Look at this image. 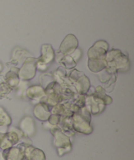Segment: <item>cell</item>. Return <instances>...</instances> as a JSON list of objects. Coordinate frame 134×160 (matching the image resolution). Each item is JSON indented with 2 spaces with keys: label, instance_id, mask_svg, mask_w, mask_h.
Listing matches in <instances>:
<instances>
[{
  "label": "cell",
  "instance_id": "6da1fadb",
  "mask_svg": "<svg viewBox=\"0 0 134 160\" xmlns=\"http://www.w3.org/2000/svg\"><path fill=\"white\" fill-rule=\"evenodd\" d=\"M107 68L111 70H118L126 72L129 69V58L125 56L120 50H112L106 55Z\"/></svg>",
  "mask_w": 134,
  "mask_h": 160
},
{
  "label": "cell",
  "instance_id": "7a4b0ae2",
  "mask_svg": "<svg viewBox=\"0 0 134 160\" xmlns=\"http://www.w3.org/2000/svg\"><path fill=\"white\" fill-rule=\"evenodd\" d=\"M51 133L55 136V145L58 148L60 155H62L64 150L65 152H68L71 149L70 140L66 135L62 133L59 128L55 127L54 130H51Z\"/></svg>",
  "mask_w": 134,
  "mask_h": 160
},
{
  "label": "cell",
  "instance_id": "3957f363",
  "mask_svg": "<svg viewBox=\"0 0 134 160\" xmlns=\"http://www.w3.org/2000/svg\"><path fill=\"white\" fill-rule=\"evenodd\" d=\"M36 61L35 58H28L19 70L18 76L22 80H30L35 76L36 71Z\"/></svg>",
  "mask_w": 134,
  "mask_h": 160
},
{
  "label": "cell",
  "instance_id": "277c9868",
  "mask_svg": "<svg viewBox=\"0 0 134 160\" xmlns=\"http://www.w3.org/2000/svg\"><path fill=\"white\" fill-rule=\"evenodd\" d=\"M108 44L106 41H98L88 50L89 60H105Z\"/></svg>",
  "mask_w": 134,
  "mask_h": 160
},
{
  "label": "cell",
  "instance_id": "5b68a950",
  "mask_svg": "<svg viewBox=\"0 0 134 160\" xmlns=\"http://www.w3.org/2000/svg\"><path fill=\"white\" fill-rule=\"evenodd\" d=\"M55 58V53L51 45H44L42 47V55L36 61V67L40 70H45L47 64H51Z\"/></svg>",
  "mask_w": 134,
  "mask_h": 160
},
{
  "label": "cell",
  "instance_id": "8992f818",
  "mask_svg": "<svg viewBox=\"0 0 134 160\" xmlns=\"http://www.w3.org/2000/svg\"><path fill=\"white\" fill-rule=\"evenodd\" d=\"M73 128L80 133L89 134L92 132V128L89 125L90 120L84 118L81 114H75L73 118Z\"/></svg>",
  "mask_w": 134,
  "mask_h": 160
},
{
  "label": "cell",
  "instance_id": "52a82bcc",
  "mask_svg": "<svg viewBox=\"0 0 134 160\" xmlns=\"http://www.w3.org/2000/svg\"><path fill=\"white\" fill-rule=\"evenodd\" d=\"M78 46V39L73 35H68L60 46V51L62 54L70 55L74 51Z\"/></svg>",
  "mask_w": 134,
  "mask_h": 160
},
{
  "label": "cell",
  "instance_id": "ba28073f",
  "mask_svg": "<svg viewBox=\"0 0 134 160\" xmlns=\"http://www.w3.org/2000/svg\"><path fill=\"white\" fill-rule=\"evenodd\" d=\"M4 160H22L24 158V152L18 148L5 149L3 152Z\"/></svg>",
  "mask_w": 134,
  "mask_h": 160
},
{
  "label": "cell",
  "instance_id": "9c48e42d",
  "mask_svg": "<svg viewBox=\"0 0 134 160\" xmlns=\"http://www.w3.org/2000/svg\"><path fill=\"white\" fill-rule=\"evenodd\" d=\"M34 115H36V118L42 121L48 119L50 117V112L48 110L47 104L41 103V104H37L34 108Z\"/></svg>",
  "mask_w": 134,
  "mask_h": 160
},
{
  "label": "cell",
  "instance_id": "30bf717a",
  "mask_svg": "<svg viewBox=\"0 0 134 160\" xmlns=\"http://www.w3.org/2000/svg\"><path fill=\"white\" fill-rule=\"evenodd\" d=\"M18 69L13 68L6 75L5 79L7 84L10 88H14L18 85L19 82V76H18Z\"/></svg>",
  "mask_w": 134,
  "mask_h": 160
},
{
  "label": "cell",
  "instance_id": "8fae6325",
  "mask_svg": "<svg viewBox=\"0 0 134 160\" xmlns=\"http://www.w3.org/2000/svg\"><path fill=\"white\" fill-rule=\"evenodd\" d=\"M25 155L29 160H45L44 152L35 148H26Z\"/></svg>",
  "mask_w": 134,
  "mask_h": 160
},
{
  "label": "cell",
  "instance_id": "7c38bea8",
  "mask_svg": "<svg viewBox=\"0 0 134 160\" xmlns=\"http://www.w3.org/2000/svg\"><path fill=\"white\" fill-rule=\"evenodd\" d=\"M21 131L28 135H32L35 133V126L33 120L30 117H25L21 122Z\"/></svg>",
  "mask_w": 134,
  "mask_h": 160
},
{
  "label": "cell",
  "instance_id": "4fadbf2b",
  "mask_svg": "<svg viewBox=\"0 0 134 160\" xmlns=\"http://www.w3.org/2000/svg\"><path fill=\"white\" fill-rule=\"evenodd\" d=\"M88 68L92 72H99L107 68L106 60H89Z\"/></svg>",
  "mask_w": 134,
  "mask_h": 160
},
{
  "label": "cell",
  "instance_id": "5bb4252c",
  "mask_svg": "<svg viewBox=\"0 0 134 160\" xmlns=\"http://www.w3.org/2000/svg\"><path fill=\"white\" fill-rule=\"evenodd\" d=\"M27 94L31 99H40L44 95V92L40 86H33L28 90Z\"/></svg>",
  "mask_w": 134,
  "mask_h": 160
},
{
  "label": "cell",
  "instance_id": "9a60e30c",
  "mask_svg": "<svg viewBox=\"0 0 134 160\" xmlns=\"http://www.w3.org/2000/svg\"><path fill=\"white\" fill-rule=\"evenodd\" d=\"M89 87H90V83H89L88 78L84 75H82L77 82V88L78 91L81 93H85L88 90Z\"/></svg>",
  "mask_w": 134,
  "mask_h": 160
},
{
  "label": "cell",
  "instance_id": "2e32d148",
  "mask_svg": "<svg viewBox=\"0 0 134 160\" xmlns=\"http://www.w3.org/2000/svg\"><path fill=\"white\" fill-rule=\"evenodd\" d=\"M10 123H11L10 117L2 107H0V127L8 126Z\"/></svg>",
  "mask_w": 134,
  "mask_h": 160
},
{
  "label": "cell",
  "instance_id": "e0dca14e",
  "mask_svg": "<svg viewBox=\"0 0 134 160\" xmlns=\"http://www.w3.org/2000/svg\"><path fill=\"white\" fill-rule=\"evenodd\" d=\"M10 91H11V88L7 83L0 84V99L5 98Z\"/></svg>",
  "mask_w": 134,
  "mask_h": 160
},
{
  "label": "cell",
  "instance_id": "ac0fdd59",
  "mask_svg": "<svg viewBox=\"0 0 134 160\" xmlns=\"http://www.w3.org/2000/svg\"><path fill=\"white\" fill-rule=\"evenodd\" d=\"M49 118H50L49 122H50V123L52 124V125H57L60 121L59 116L57 115H51V116L49 117Z\"/></svg>",
  "mask_w": 134,
  "mask_h": 160
},
{
  "label": "cell",
  "instance_id": "d6986e66",
  "mask_svg": "<svg viewBox=\"0 0 134 160\" xmlns=\"http://www.w3.org/2000/svg\"><path fill=\"white\" fill-rule=\"evenodd\" d=\"M2 64H0V71H1V70H2Z\"/></svg>",
  "mask_w": 134,
  "mask_h": 160
}]
</instances>
